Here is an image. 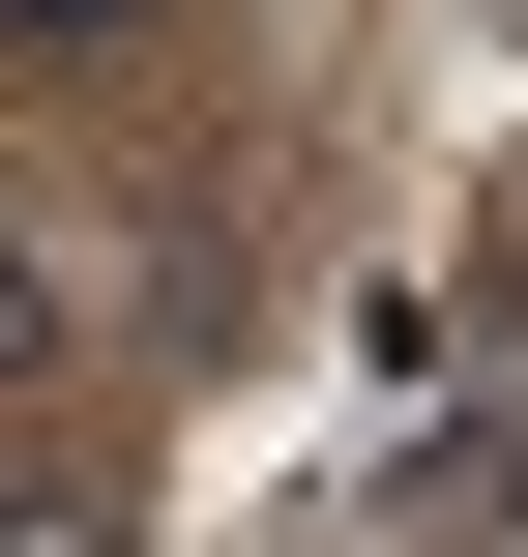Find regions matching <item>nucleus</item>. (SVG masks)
I'll return each instance as SVG.
<instances>
[{
    "mask_svg": "<svg viewBox=\"0 0 528 557\" xmlns=\"http://www.w3.org/2000/svg\"><path fill=\"white\" fill-rule=\"evenodd\" d=\"M441 470H470V529L528 557V382H470V441H441Z\"/></svg>",
    "mask_w": 528,
    "mask_h": 557,
    "instance_id": "f257e3e1",
    "label": "nucleus"
},
{
    "mask_svg": "<svg viewBox=\"0 0 528 557\" xmlns=\"http://www.w3.org/2000/svg\"><path fill=\"white\" fill-rule=\"evenodd\" d=\"M0 557H118V499H88V470H29V529H0Z\"/></svg>",
    "mask_w": 528,
    "mask_h": 557,
    "instance_id": "f03ea898",
    "label": "nucleus"
},
{
    "mask_svg": "<svg viewBox=\"0 0 528 557\" xmlns=\"http://www.w3.org/2000/svg\"><path fill=\"white\" fill-rule=\"evenodd\" d=\"M118 29H147V0H29V59H118Z\"/></svg>",
    "mask_w": 528,
    "mask_h": 557,
    "instance_id": "7ed1b4c3",
    "label": "nucleus"
}]
</instances>
